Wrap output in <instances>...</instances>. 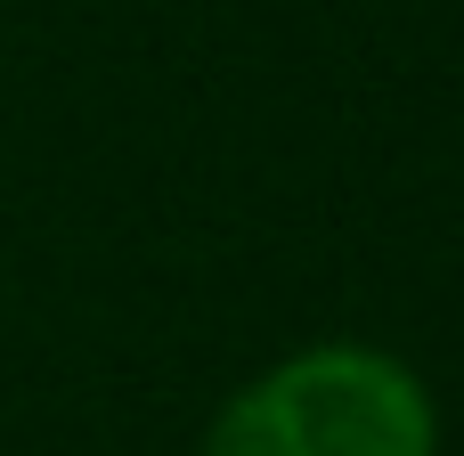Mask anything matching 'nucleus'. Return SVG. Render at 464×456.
<instances>
[{
	"mask_svg": "<svg viewBox=\"0 0 464 456\" xmlns=\"http://www.w3.org/2000/svg\"><path fill=\"white\" fill-rule=\"evenodd\" d=\"M204 456H440V408L400 351L334 335L245 375Z\"/></svg>",
	"mask_w": 464,
	"mask_h": 456,
	"instance_id": "nucleus-1",
	"label": "nucleus"
}]
</instances>
